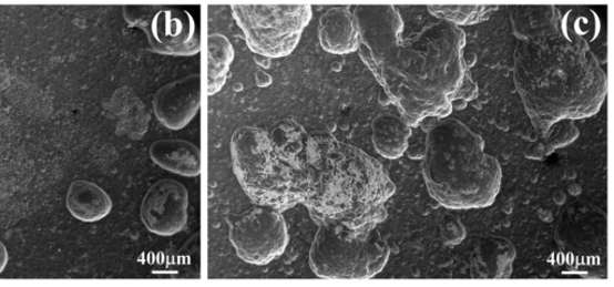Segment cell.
<instances>
[{"label": "cell", "mask_w": 614, "mask_h": 287, "mask_svg": "<svg viewBox=\"0 0 614 287\" xmlns=\"http://www.w3.org/2000/svg\"><path fill=\"white\" fill-rule=\"evenodd\" d=\"M354 13L361 60L409 125L447 117L456 103L478 96L461 28L437 21L402 38L403 20L393 6H360Z\"/></svg>", "instance_id": "6da1fadb"}, {"label": "cell", "mask_w": 614, "mask_h": 287, "mask_svg": "<svg viewBox=\"0 0 614 287\" xmlns=\"http://www.w3.org/2000/svg\"><path fill=\"white\" fill-rule=\"evenodd\" d=\"M514 81L539 139L555 124L594 116L608 92V79L589 41L561 30L519 40Z\"/></svg>", "instance_id": "7a4b0ae2"}, {"label": "cell", "mask_w": 614, "mask_h": 287, "mask_svg": "<svg viewBox=\"0 0 614 287\" xmlns=\"http://www.w3.org/2000/svg\"><path fill=\"white\" fill-rule=\"evenodd\" d=\"M307 171L314 177L303 205L318 225L338 224L368 232L387 219L395 184L368 153L326 132L310 134Z\"/></svg>", "instance_id": "3957f363"}, {"label": "cell", "mask_w": 614, "mask_h": 287, "mask_svg": "<svg viewBox=\"0 0 614 287\" xmlns=\"http://www.w3.org/2000/svg\"><path fill=\"white\" fill-rule=\"evenodd\" d=\"M422 172L431 196L449 209L489 207L501 192L500 162L458 120H444L430 129Z\"/></svg>", "instance_id": "277c9868"}, {"label": "cell", "mask_w": 614, "mask_h": 287, "mask_svg": "<svg viewBox=\"0 0 614 287\" xmlns=\"http://www.w3.org/2000/svg\"><path fill=\"white\" fill-rule=\"evenodd\" d=\"M231 156L234 174L256 206L284 212L301 204L310 191L314 177L285 163L262 127L234 132Z\"/></svg>", "instance_id": "5b68a950"}, {"label": "cell", "mask_w": 614, "mask_h": 287, "mask_svg": "<svg viewBox=\"0 0 614 287\" xmlns=\"http://www.w3.org/2000/svg\"><path fill=\"white\" fill-rule=\"evenodd\" d=\"M390 249L377 227L354 232L344 225L318 226L310 249V267L324 279L364 280L381 273Z\"/></svg>", "instance_id": "8992f818"}, {"label": "cell", "mask_w": 614, "mask_h": 287, "mask_svg": "<svg viewBox=\"0 0 614 287\" xmlns=\"http://www.w3.org/2000/svg\"><path fill=\"white\" fill-rule=\"evenodd\" d=\"M554 239L570 271L586 279H607V215L586 201H575L559 215Z\"/></svg>", "instance_id": "52a82bcc"}, {"label": "cell", "mask_w": 614, "mask_h": 287, "mask_svg": "<svg viewBox=\"0 0 614 287\" xmlns=\"http://www.w3.org/2000/svg\"><path fill=\"white\" fill-rule=\"evenodd\" d=\"M246 45L267 59H285L294 52L313 20L311 6H231Z\"/></svg>", "instance_id": "ba28073f"}, {"label": "cell", "mask_w": 614, "mask_h": 287, "mask_svg": "<svg viewBox=\"0 0 614 287\" xmlns=\"http://www.w3.org/2000/svg\"><path fill=\"white\" fill-rule=\"evenodd\" d=\"M229 240L244 263L265 266L279 258L289 242L279 211L256 206L229 218Z\"/></svg>", "instance_id": "9c48e42d"}, {"label": "cell", "mask_w": 614, "mask_h": 287, "mask_svg": "<svg viewBox=\"0 0 614 287\" xmlns=\"http://www.w3.org/2000/svg\"><path fill=\"white\" fill-rule=\"evenodd\" d=\"M126 21L149 37L152 50L166 55H194L201 51V32L192 13L161 7H126Z\"/></svg>", "instance_id": "30bf717a"}, {"label": "cell", "mask_w": 614, "mask_h": 287, "mask_svg": "<svg viewBox=\"0 0 614 287\" xmlns=\"http://www.w3.org/2000/svg\"><path fill=\"white\" fill-rule=\"evenodd\" d=\"M188 192L174 180L154 183L141 205V219L149 232L170 237L183 232L188 218Z\"/></svg>", "instance_id": "8fae6325"}, {"label": "cell", "mask_w": 614, "mask_h": 287, "mask_svg": "<svg viewBox=\"0 0 614 287\" xmlns=\"http://www.w3.org/2000/svg\"><path fill=\"white\" fill-rule=\"evenodd\" d=\"M157 121L171 131H181L201 107V76L192 74L161 88L153 100Z\"/></svg>", "instance_id": "7c38bea8"}, {"label": "cell", "mask_w": 614, "mask_h": 287, "mask_svg": "<svg viewBox=\"0 0 614 287\" xmlns=\"http://www.w3.org/2000/svg\"><path fill=\"white\" fill-rule=\"evenodd\" d=\"M516 250L501 236H477L467 252V263L473 279H506L513 273Z\"/></svg>", "instance_id": "4fadbf2b"}, {"label": "cell", "mask_w": 614, "mask_h": 287, "mask_svg": "<svg viewBox=\"0 0 614 287\" xmlns=\"http://www.w3.org/2000/svg\"><path fill=\"white\" fill-rule=\"evenodd\" d=\"M318 38L321 48L332 54L358 51L359 30L354 12L346 8H332L320 18Z\"/></svg>", "instance_id": "5bb4252c"}, {"label": "cell", "mask_w": 614, "mask_h": 287, "mask_svg": "<svg viewBox=\"0 0 614 287\" xmlns=\"http://www.w3.org/2000/svg\"><path fill=\"white\" fill-rule=\"evenodd\" d=\"M152 161L160 167L183 177L201 175V151L192 142L178 139L157 140L150 148Z\"/></svg>", "instance_id": "9a60e30c"}, {"label": "cell", "mask_w": 614, "mask_h": 287, "mask_svg": "<svg viewBox=\"0 0 614 287\" xmlns=\"http://www.w3.org/2000/svg\"><path fill=\"white\" fill-rule=\"evenodd\" d=\"M66 207L72 217L82 223H96L108 217L113 208L110 195L98 184L72 182L66 194Z\"/></svg>", "instance_id": "2e32d148"}, {"label": "cell", "mask_w": 614, "mask_h": 287, "mask_svg": "<svg viewBox=\"0 0 614 287\" xmlns=\"http://www.w3.org/2000/svg\"><path fill=\"white\" fill-rule=\"evenodd\" d=\"M510 21L519 40H528L561 30L564 21L553 6H514L509 8Z\"/></svg>", "instance_id": "e0dca14e"}, {"label": "cell", "mask_w": 614, "mask_h": 287, "mask_svg": "<svg viewBox=\"0 0 614 287\" xmlns=\"http://www.w3.org/2000/svg\"><path fill=\"white\" fill-rule=\"evenodd\" d=\"M268 135L275 152L285 163L310 174L307 171V146H309L310 133H307L298 122L285 120L277 123Z\"/></svg>", "instance_id": "ac0fdd59"}, {"label": "cell", "mask_w": 614, "mask_h": 287, "mask_svg": "<svg viewBox=\"0 0 614 287\" xmlns=\"http://www.w3.org/2000/svg\"><path fill=\"white\" fill-rule=\"evenodd\" d=\"M411 135V125L392 114H381L372 123L373 146L387 160H399L407 151Z\"/></svg>", "instance_id": "d6986e66"}, {"label": "cell", "mask_w": 614, "mask_h": 287, "mask_svg": "<svg viewBox=\"0 0 614 287\" xmlns=\"http://www.w3.org/2000/svg\"><path fill=\"white\" fill-rule=\"evenodd\" d=\"M236 57L231 41L223 34L208 38L207 94L214 95L224 89L229 68Z\"/></svg>", "instance_id": "ffe728a7"}, {"label": "cell", "mask_w": 614, "mask_h": 287, "mask_svg": "<svg viewBox=\"0 0 614 287\" xmlns=\"http://www.w3.org/2000/svg\"><path fill=\"white\" fill-rule=\"evenodd\" d=\"M121 98L116 104V116L120 120V126L123 132L131 139H141L149 131L151 122L150 114L145 110L141 100L127 90V94H123V90L119 92Z\"/></svg>", "instance_id": "44dd1931"}, {"label": "cell", "mask_w": 614, "mask_h": 287, "mask_svg": "<svg viewBox=\"0 0 614 287\" xmlns=\"http://www.w3.org/2000/svg\"><path fill=\"white\" fill-rule=\"evenodd\" d=\"M428 8L438 21H444L461 28V25H472L487 21L491 13L499 7L429 6Z\"/></svg>", "instance_id": "7402d4cb"}, {"label": "cell", "mask_w": 614, "mask_h": 287, "mask_svg": "<svg viewBox=\"0 0 614 287\" xmlns=\"http://www.w3.org/2000/svg\"><path fill=\"white\" fill-rule=\"evenodd\" d=\"M199 234L190 238L178 254V269L183 277L199 278L201 267Z\"/></svg>", "instance_id": "603a6c76"}, {"label": "cell", "mask_w": 614, "mask_h": 287, "mask_svg": "<svg viewBox=\"0 0 614 287\" xmlns=\"http://www.w3.org/2000/svg\"><path fill=\"white\" fill-rule=\"evenodd\" d=\"M579 136L577 127L574 126L572 123L562 122L560 124H555L546 137L540 139L546 141V143H543L541 146V150H543L544 153H550L554 148L564 147L570 145V143L574 142Z\"/></svg>", "instance_id": "cb8c5ba5"}, {"label": "cell", "mask_w": 614, "mask_h": 287, "mask_svg": "<svg viewBox=\"0 0 614 287\" xmlns=\"http://www.w3.org/2000/svg\"><path fill=\"white\" fill-rule=\"evenodd\" d=\"M441 235L450 246L461 243L465 237V229L457 215L448 214L441 221Z\"/></svg>", "instance_id": "d4e9b609"}, {"label": "cell", "mask_w": 614, "mask_h": 287, "mask_svg": "<svg viewBox=\"0 0 614 287\" xmlns=\"http://www.w3.org/2000/svg\"><path fill=\"white\" fill-rule=\"evenodd\" d=\"M9 263V253L4 243L0 240V275L4 271Z\"/></svg>", "instance_id": "484cf974"}, {"label": "cell", "mask_w": 614, "mask_h": 287, "mask_svg": "<svg viewBox=\"0 0 614 287\" xmlns=\"http://www.w3.org/2000/svg\"><path fill=\"white\" fill-rule=\"evenodd\" d=\"M262 81H265L263 83H265V88H268V85L272 84L273 80L272 78L265 73V71H257V74H256V82H257V85L258 88H260V84H262Z\"/></svg>", "instance_id": "4316f807"}]
</instances>
